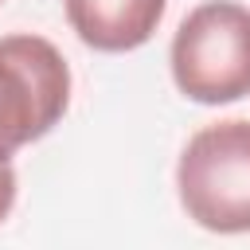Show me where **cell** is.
<instances>
[{
	"label": "cell",
	"instance_id": "obj_1",
	"mask_svg": "<svg viewBox=\"0 0 250 250\" xmlns=\"http://www.w3.org/2000/svg\"><path fill=\"white\" fill-rule=\"evenodd\" d=\"M172 82L199 105H227L250 94V8L207 0L191 8L172 35Z\"/></svg>",
	"mask_w": 250,
	"mask_h": 250
},
{
	"label": "cell",
	"instance_id": "obj_2",
	"mask_svg": "<svg viewBox=\"0 0 250 250\" xmlns=\"http://www.w3.org/2000/svg\"><path fill=\"white\" fill-rule=\"evenodd\" d=\"M176 191L195 227L250 234V121L203 125L180 152Z\"/></svg>",
	"mask_w": 250,
	"mask_h": 250
},
{
	"label": "cell",
	"instance_id": "obj_3",
	"mask_svg": "<svg viewBox=\"0 0 250 250\" xmlns=\"http://www.w3.org/2000/svg\"><path fill=\"white\" fill-rule=\"evenodd\" d=\"M70 105V66L62 51L31 31L0 39V164L47 137Z\"/></svg>",
	"mask_w": 250,
	"mask_h": 250
},
{
	"label": "cell",
	"instance_id": "obj_4",
	"mask_svg": "<svg viewBox=\"0 0 250 250\" xmlns=\"http://www.w3.org/2000/svg\"><path fill=\"white\" fill-rule=\"evenodd\" d=\"M62 8L70 31L86 47L121 55L145 47L156 35L168 0H62Z\"/></svg>",
	"mask_w": 250,
	"mask_h": 250
},
{
	"label": "cell",
	"instance_id": "obj_5",
	"mask_svg": "<svg viewBox=\"0 0 250 250\" xmlns=\"http://www.w3.org/2000/svg\"><path fill=\"white\" fill-rule=\"evenodd\" d=\"M16 188H20V180H16V168L12 164H0V223L12 215V207H16Z\"/></svg>",
	"mask_w": 250,
	"mask_h": 250
},
{
	"label": "cell",
	"instance_id": "obj_6",
	"mask_svg": "<svg viewBox=\"0 0 250 250\" xmlns=\"http://www.w3.org/2000/svg\"><path fill=\"white\" fill-rule=\"evenodd\" d=\"M0 4H4V0H0Z\"/></svg>",
	"mask_w": 250,
	"mask_h": 250
}]
</instances>
